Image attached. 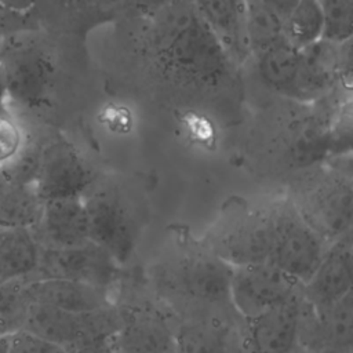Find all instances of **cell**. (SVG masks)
Instances as JSON below:
<instances>
[{
	"label": "cell",
	"mask_w": 353,
	"mask_h": 353,
	"mask_svg": "<svg viewBox=\"0 0 353 353\" xmlns=\"http://www.w3.org/2000/svg\"><path fill=\"white\" fill-rule=\"evenodd\" d=\"M152 18L154 55L168 72L204 85L230 74L233 61L190 0H172Z\"/></svg>",
	"instance_id": "1"
},
{
	"label": "cell",
	"mask_w": 353,
	"mask_h": 353,
	"mask_svg": "<svg viewBox=\"0 0 353 353\" xmlns=\"http://www.w3.org/2000/svg\"><path fill=\"white\" fill-rule=\"evenodd\" d=\"M306 222L328 243L352 230L353 182L350 170L335 167L305 176L288 196Z\"/></svg>",
	"instance_id": "2"
},
{
	"label": "cell",
	"mask_w": 353,
	"mask_h": 353,
	"mask_svg": "<svg viewBox=\"0 0 353 353\" xmlns=\"http://www.w3.org/2000/svg\"><path fill=\"white\" fill-rule=\"evenodd\" d=\"M268 212L270 222L268 261L305 284L317 268L328 241L306 222L288 196L272 204Z\"/></svg>",
	"instance_id": "3"
},
{
	"label": "cell",
	"mask_w": 353,
	"mask_h": 353,
	"mask_svg": "<svg viewBox=\"0 0 353 353\" xmlns=\"http://www.w3.org/2000/svg\"><path fill=\"white\" fill-rule=\"evenodd\" d=\"M204 248L230 266L268 261L270 250L268 210L232 205L210 229Z\"/></svg>",
	"instance_id": "4"
},
{
	"label": "cell",
	"mask_w": 353,
	"mask_h": 353,
	"mask_svg": "<svg viewBox=\"0 0 353 353\" xmlns=\"http://www.w3.org/2000/svg\"><path fill=\"white\" fill-rule=\"evenodd\" d=\"M121 323L123 312L114 305L76 313L32 302L23 330L69 350L87 341L113 335Z\"/></svg>",
	"instance_id": "5"
},
{
	"label": "cell",
	"mask_w": 353,
	"mask_h": 353,
	"mask_svg": "<svg viewBox=\"0 0 353 353\" xmlns=\"http://www.w3.org/2000/svg\"><path fill=\"white\" fill-rule=\"evenodd\" d=\"M0 73L7 98L23 108L41 106L51 90L54 66L36 44L10 40L0 52Z\"/></svg>",
	"instance_id": "6"
},
{
	"label": "cell",
	"mask_w": 353,
	"mask_h": 353,
	"mask_svg": "<svg viewBox=\"0 0 353 353\" xmlns=\"http://www.w3.org/2000/svg\"><path fill=\"white\" fill-rule=\"evenodd\" d=\"M302 284L270 261L232 266L229 298L233 309L251 319L295 295Z\"/></svg>",
	"instance_id": "7"
},
{
	"label": "cell",
	"mask_w": 353,
	"mask_h": 353,
	"mask_svg": "<svg viewBox=\"0 0 353 353\" xmlns=\"http://www.w3.org/2000/svg\"><path fill=\"white\" fill-rule=\"evenodd\" d=\"M114 258L91 240L68 248L41 247L32 279H68L110 288L119 274Z\"/></svg>",
	"instance_id": "8"
},
{
	"label": "cell",
	"mask_w": 353,
	"mask_h": 353,
	"mask_svg": "<svg viewBox=\"0 0 353 353\" xmlns=\"http://www.w3.org/2000/svg\"><path fill=\"white\" fill-rule=\"evenodd\" d=\"M83 199L88 218V240L108 251L119 265L127 262L135 247L137 226L121 197L113 190L90 189Z\"/></svg>",
	"instance_id": "9"
},
{
	"label": "cell",
	"mask_w": 353,
	"mask_h": 353,
	"mask_svg": "<svg viewBox=\"0 0 353 353\" xmlns=\"http://www.w3.org/2000/svg\"><path fill=\"white\" fill-rule=\"evenodd\" d=\"M299 347L305 353H352L353 291L323 309L302 298Z\"/></svg>",
	"instance_id": "10"
},
{
	"label": "cell",
	"mask_w": 353,
	"mask_h": 353,
	"mask_svg": "<svg viewBox=\"0 0 353 353\" xmlns=\"http://www.w3.org/2000/svg\"><path fill=\"white\" fill-rule=\"evenodd\" d=\"M92 182V171L70 143L54 141L43 145L34 188L44 201L83 197Z\"/></svg>",
	"instance_id": "11"
},
{
	"label": "cell",
	"mask_w": 353,
	"mask_h": 353,
	"mask_svg": "<svg viewBox=\"0 0 353 353\" xmlns=\"http://www.w3.org/2000/svg\"><path fill=\"white\" fill-rule=\"evenodd\" d=\"M232 266L207 248L185 255L172 268L171 284L183 298L197 303H230Z\"/></svg>",
	"instance_id": "12"
},
{
	"label": "cell",
	"mask_w": 353,
	"mask_h": 353,
	"mask_svg": "<svg viewBox=\"0 0 353 353\" xmlns=\"http://www.w3.org/2000/svg\"><path fill=\"white\" fill-rule=\"evenodd\" d=\"M301 305L299 291L287 301L244 320L245 353H294L299 347Z\"/></svg>",
	"instance_id": "13"
},
{
	"label": "cell",
	"mask_w": 353,
	"mask_h": 353,
	"mask_svg": "<svg viewBox=\"0 0 353 353\" xmlns=\"http://www.w3.org/2000/svg\"><path fill=\"white\" fill-rule=\"evenodd\" d=\"M353 291V232L330 241L317 268L302 284V298L323 309Z\"/></svg>",
	"instance_id": "14"
},
{
	"label": "cell",
	"mask_w": 353,
	"mask_h": 353,
	"mask_svg": "<svg viewBox=\"0 0 353 353\" xmlns=\"http://www.w3.org/2000/svg\"><path fill=\"white\" fill-rule=\"evenodd\" d=\"M46 248H68L88 241V218L83 197L46 200L41 216L32 229Z\"/></svg>",
	"instance_id": "15"
},
{
	"label": "cell",
	"mask_w": 353,
	"mask_h": 353,
	"mask_svg": "<svg viewBox=\"0 0 353 353\" xmlns=\"http://www.w3.org/2000/svg\"><path fill=\"white\" fill-rule=\"evenodd\" d=\"M26 290L32 302L68 312L84 313L113 305L110 288L77 280L29 279Z\"/></svg>",
	"instance_id": "16"
},
{
	"label": "cell",
	"mask_w": 353,
	"mask_h": 353,
	"mask_svg": "<svg viewBox=\"0 0 353 353\" xmlns=\"http://www.w3.org/2000/svg\"><path fill=\"white\" fill-rule=\"evenodd\" d=\"M200 17L216 34L233 63L250 55L245 32V0H190Z\"/></svg>",
	"instance_id": "17"
},
{
	"label": "cell",
	"mask_w": 353,
	"mask_h": 353,
	"mask_svg": "<svg viewBox=\"0 0 353 353\" xmlns=\"http://www.w3.org/2000/svg\"><path fill=\"white\" fill-rule=\"evenodd\" d=\"M112 342L114 353H161L174 346V331L159 314L123 313Z\"/></svg>",
	"instance_id": "18"
},
{
	"label": "cell",
	"mask_w": 353,
	"mask_h": 353,
	"mask_svg": "<svg viewBox=\"0 0 353 353\" xmlns=\"http://www.w3.org/2000/svg\"><path fill=\"white\" fill-rule=\"evenodd\" d=\"M40 250L32 229H0V283L32 279Z\"/></svg>",
	"instance_id": "19"
},
{
	"label": "cell",
	"mask_w": 353,
	"mask_h": 353,
	"mask_svg": "<svg viewBox=\"0 0 353 353\" xmlns=\"http://www.w3.org/2000/svg\"><path fill=\"white\" fill-rule=\"evenodd\" d=\"M301 57L302 50L283 37L255 57L258 74L268 88L294 98Z\"/></svg>",
	"instance_id": "20"
},
{
	"label": "cell",
	"mask_w": 353,
	"mask_h": 353,
	"mask_svg": "<svg viewBox=\"0 0 353 353\" xmlns=\"http://www.w3.org/2000/svg\"><path fill=\"white\" fill-rule=\"evenodd\" d=\"M43 205L33 183H8L0 196V229H33Z\"/></svg>",
	"instance_id": "21"
},
{
	"label": "cell",
	"mask_w": 353,
	"mask_h": 353,
	"mask_svg": "<svg viewBox=\"0 0 353 353\" xmlns=\"http://www.w3.org/2000/svg\"><path fill=\"white\" fill-rule=\"evenodd\" d=\"M284 18L263 0H245L244 32L250 54L258 55L284 37Z\"/></svg>",
	"instance_id": "22"
},
{
	"label": "cell",
	"mask_w": 353,
	"mask_h": 353,
	"mask_svg": "<svg viewBox=\"0 0 353 353\" xmlns=\"http://www.w3.org/2000/svg\"><path fill=\"white\" fill-rule=\"evenodd\" d=\"M172 331L176 353H229L228 331L218 323L192 320Z\"/></svg>",
	"instance_id": "23"
},
{
	"label": "cell",
	"mask_w": 353,
	"mask_h": 353,
	"mask_svg": "<svg viewBox=\"0 0 353 353\" xmlns=\"http://www.w3.org/2000/svg\"><path fill=\"white\" fill-rule=\"evenodd\" d=\"M284 39L303 50L321 40L323 18L319 0H298L284 18Z\"/></svg>",
	"instance_id": "24"
},
{
	"label": "cell",
	"mask_w": 353,
	"mask_h": 353,
	"mask_svg": "<svg viewBox=\"0 0 353 353\" xmlns=\"http://www.w3.org/2000/svg\"><path fill=\"white\" fill-rule=\"evenodd\" d=\"M29 279H15L0 283V336H11L25 328L29 307L26 284Z\"/></svg>",
	"instance_id": "25"
},
{
	"label": "cell",
	"mask_w": 353,
	"mask_h": 353,
	"mask_svg": "<svg viewBox=\"0 0 353 353\" xmlns=\"http://www.w3.org/2000/svg\"><path fill=\"white\" fill-rule=\"evenodd\" d=\"M323 34L321 40L331 44L349 43L353 34V0H319Z\"/></svg>",
	"instance_id": "26"
},
{
	"label": "cell",
	"mask_w": 353,
	"mask_h": 353,
	"mask_svg": "<svg viewBox=\"0 0 353 353\" xmlns=\"http://www.w3.org/2000/svg\"><path fill=\"white\" fill-rule=\"evenodd\" d=\"M43 145L26 139L19 153L1 167L8 183H33L40 165Z\"/></svg>",
	"instance_id": "27"
},
{
	"label": "cell",
	"mask_w": 353,
	"mask_h": 353,
	"mask_svg": "<svg viewBox=\"0 0 353 353\" xmlns=\"http://www.w3.org/2000/svg\"><path fill=\"white\" fill-rule=\"evenodd\" d=\"M26 139L28 137L17 120L7 112L0 113V167L19 153Z\"/></svg>",
	"instance_id": "28"
},
{
	"label": "cell",
	"mask_w": 353,
	"mask_h": 353,
	"mask_svg": "<svg viewBox=\"0 0 353 353\" xmlns=\"http://www.w3.org/2000/svg\"><path fill=\"white\" fill-rule=\"evenodd\" d=\"M10 353H65L62 347L51 343L26 330H21L8 338Z\"/></svg>",
	"instance_id": "29"
},
{
	"label": "cell",
	"mask_w": 353,
	"mask_h": 353,
	"mask_svg": "<svg viewBox=\"0 0 353 353\" xmlns=\"http://www.w3.org/2000/svg\"><path fill=\"white\" fill-rule=\"evenodd\" d=\"M112 336L113 335H108L87 341L76 347L65 350V353H114Z\"/></svg>",
	"instance_id": "30"
},
{
	"label": "cell",
	"mask_w": 353,
	"mask_h": 353,
	"mask_svg": "<svg viewBox=\"0 0 353 353\" xmlns=\"http://www.w3.org/2000/svg\"><path fill=\"white\" fill-rule=\"evenodd\" d=\"M172 0H124V4L142 17H153Z\"/></svg>",
	"instance_id": "31"
},
{
	"label": "cell",
	"mask_w": 353,
	"mask_h": 353,
	"mask_svg": "<svg viewBox=\"0 0 353 353\" xmlns=\"http://www.w3.org/2000/svg\"><path fill=\"white\" fill-rule=\"evenodd\" d=\"M37 0H0V7L18 14H25L30 11Z\"/></svg>",
	"instance_id": "32"
},
{
	"label": "cell",
	"mask_w": 353,
	"mask_h": 353,
	"mask_svg": "<svg viewBox=\"0 0 353 353\" xmlns=\"http://www.w3.org/2000/svg\"><path fill=\"white\" fill-rule=\"evenodd\" d=\"M266 4H269L272 8H274L283 18L291 11V8L295 6L298 0H263Z\"/></svg>",
	"instance_id": "33"
},
{
	"label": "cell",
	"mask_w": 353,
	"mask_h": 353,
	"mask_svg": "<svg viewBox=\"0 0 353 353\" xmlns=\"http://www.w3.org/2000/svg\"><path fill=\"white\" fill-rule=\"evenodd\" d=\"M7 91H6V85H4V81H3V77H1V73H0V113H6V105H7Z\"/></svg>",
	"instance_id": "34"
},
{
	"label": "cell",
	"mask_w": 353,
	"mask_h": 353,
	"mask_svg": "<svg viewBox=\"0 0 353 353\" xmlns=\"http://www.w3.org/2000/svg\"><path fill=\"white\" fill-rule=\"evenodd\" d=\"M8 338L10 336H0V353H10Z\"/></svg>",
	"instance_id": "35"
},
{
	"label": "cell",
	"mask_w": 353,
	"mask_h": 353,
	"mask_svg": "<svg viewBox=\"0 0 353 353\" xmlns=\"http://www.w3.org/2000/svg\"><path fill=\"white\" fill-rule=\"evenodd\" d=\"M7 185H8V181H7L4 172H3V170H1V167H0V196H1V193L4 192V189L7 188Z\"/></svg>",
	"instance_id": "36"
},
{
	"label": "cell",
	"mask_w": 353,
	"mask_h": 353,
	"mask_svg": "<svg viewBox=\"0 0 353 353\" xmlns=\"http://www.w3.org/2000/svg\"><path fill=\"white\" fill-rule=\"evenodd\" d=\"M161 353H176V350H175L174 346H172V347H170V349H167V350H164V352H161Z\"/></svg>",
	"instance_id": "37"
},
{
	"label": "cell",
	"mask_w": 353,
	"mask_h": 353,
	"mask_svg": "<svg viewBox=\"0 0 353 353\" xmlns=\"http://www.w3.org/2000/svg\"><path fill=\"white\" fill-rule=\"evenodd\" d=\"M294 353H305V352H303L301 347H298V349H296Z\"/></svg>",
	"instance_id": "38"
},
{
	"label": "cell",
	"mask_w": 353,
	"mask_h": 353,
	"mask_svg": "<svg viewBox=\"0 0 353 353\" xmlns=\"http://www.w3.org/2000/svg\"><path fill=\"white\" fill-rule=\"evenodd\" d=\"M79 1H84V3H88V1H99V0H79Z\"/></svg>",
	"instance_id": "39"
}]
</instances>
